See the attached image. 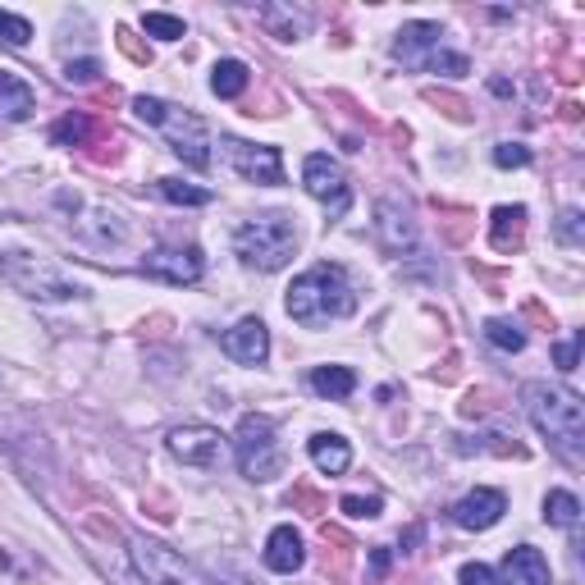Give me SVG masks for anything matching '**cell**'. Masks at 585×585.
<instances>
[{"label":"cell","mask_w":585,"mask_h":585,"mask_svg":"<svg viewBox=\"0 0 585 585\" xmlns=\"http://www.w3.org/2000/svg\"><path fill=\"white\" fill-rule=\"evenodd\" d=\"M284 307H289V316H293L297 325L316 329V325H329V320L352 316V307H358V289H352V279H348L343 266L320 261V266L302 270V274L293 279Z\"/></svg>","instance_id":"6da1fadb"},{"label":"cell","mask_w":585,"mask_h":585,"mask_svg":"<svg viewBox=\"0 0 585 585\" xmlns=\"http://www.w3.org/2000/svg\"><path fill=\"white\" fill-rule=\"evenodd\" d=\"M522 402H526V417L536 421L540 435L563 453V457H581V444H585V407L572 389L563 385H545V379H530L522 389Z\"/></svg>","instance_id":"7a4b0ae2"},{"label":"cell","mask_w":585,"mask_h":585,"mask_svg":"<svg viewBox=\"0 0 585 585\" xmlns=\"http://www.w3.org/2000/svg\"><path fill=\"white\" fill-rule=\"evenodd\" d=\"M133 115L142 124H151V129H161L165 142H169V151L184 165H192V169H207L211 165V133H207V124H201L197 115L174 110V106H165V101H156V96H138L133 101Z\"/></svg>","instance_id":"3957f363"},{"label":"cell","mask_w":585,"mask_h":585,"mask_svg":"<svg viewBox=\"0 0 585 585\" xmlns=\"http://www.w3.org/2000/svg\"><path fill=\"white\" fill-rule=\"evenodd\" d=\"M234 251L251 270H284L297 251V229L289 215H257L234 234Z\"/></svg>","instance_id":"277c9868"},{"label":"cell","mask_w":585,"mask_h":585,"mask_svg":"<svg viewBox=\"0 0 585 585\" xmlns=\"http://www.w3.org/2000/svg\"><path fill=\"white\" fill-rule=\"evenodd\" d=\"M0 279L33 302H69L83 293V284H73L65 270H56L46 257H33V251H0Z\"/></svg>","instance_id":"5b68a950"},{"label":"cell","mask_w":585,"mask_h":585,"mask_svg":"<svg viewBox=\"0 0 585 585\" xmlns=\"http://www.w3.org/2000/svg\"><path fill=\"white\" fill-rule=\"evenodd\" d=\"M234 457H238V471L247 480H274L284 471V453H279V440H274V421L270 417H243L238 435H234Z\"/></svg>","instance_id":"8992f818"},{"label":"cell","mask_w":585,"mask_h":585,"mask_svg":"<svg viewBox=\"0 0 585 585\" xmlns=\"http://www.w3.org/2000/svg\"><path fill=\"white\" fill-rule=\"evenodd\" d=\"M129 553H133V568L142 572V581H147V585H188V568H184V558L174 553L165 540L133 536V540H129Z\"/></svg>","instance_id":"52a82bcc"},{"label":"cell","mask_w":585,"mask_h":585,"mask_svg":"<svg viewBox=\"0 0 585 585\" xmlns=\"http://www.w3.org/2000/svg\"><path fill=\"white\" fill-rule=\"evenodd\" d=\"M224 161L234 165L247 184H284V156H279V147H251L243 138H224Z\"/></svg>","instance_id":"ba28073f"},{"label":"cell","mask_w":585,"mask_h":585,"mask_svg":"<svg viewBox=\"0 0 585 585\" xmlns=\"http://www.w3.org/2000/svg\"><path fill=\"white\" fill-rule=\"evenodd\" d=\"M302 184H307V192H312L335 220L348 211L352 188H348V174H343L339 161H329V156H307V165H302Z\"/></svg>","instance_id":"9c48e42d"},{"label":"cell","mask_w":585,"mask_h":585,"mask_svg":"<svg viewBox=\"0 0 585 585\" xmlns=\"http://www.w3.org/2000/svg\"><path fill=\"white\" fill-rule=\"evenodd\" d=\"M201 270H207V261H201L197 247H156L142 257V274L161 279V284H174V289L197 284Z\"/></svg>","instance_id":"30bf717a"},{"label":"cell","mask_w":585,"mask_h":585,"mask_svg":"<svg viewBox=\"0 0 585 585\" xmlns=\"http://www.w3.org/2000/svg\"><path fill=\"white\" fill-rule=\"evenodd\" d=\"M169 453L179 457L184 467H220V457H224V435L215 425H179V430H169Z\"/></svg>","instance_id":"8fae6325"},{"label":"cell","mask_w":585,"mask_h":585,"mask_svg":"<svg viewBox=\"0 0 585 585\" xmlns=\"http://www.w3.org/2000/svg\"><path fill=\"white\" fill-rule=\"evenodd\" d=\"M375 238L385 251H412L417 247V220H412V207L402 197H379L375 201Z\"/></svg>","instance_id":"7c38bea8"},{"label":"cell","mask_w":585,"mask_h":585,"mask_svg":"<svg viewBox=\"0 0 585 585\" xmlns=\"http://www.w3.org/2000/svg\"><path fill=\"white\" fill-rule=\"evenodd\" d=\"M220 348H224L238 366H261V362L270 358V329H266V320L247 316V320H238V325L220 339Z\"/></svg>","instance_id":"4fadbf2b"},{"label":"cell","mask_w":585,"mask_h":585,"mask_svg":"<svg viewBox=\"0 0 585 585\" xmlns=\"http://www.w3.org/2000/svg\"><path fill=\"white\" fill-rule=\"evenodd\" d=\"M507 513V499L499 490H471L463 503H453V522L463 530H490Z\"/></svg>","instance_id":"5bb4252c"},{"label":"cell","mask_w":585,"mask_h":585,"mask_svg":"<svg viewBox=\"0 0 585 585\" xmlns=\"http://www.w3.org/2000/svg\"><path fill=\"white\" fill-rule=\"evenodd\" d=\"M440 37H444L440 23H407L394 42V60H402L407 69H425V60L440 50Z\"/></svg>","instance_id":"9a60e30c"},{"label":"cell","mask_w":585,"mask_h":585,"mask_svg":"<svg viewBox=\"0 0 585 585\" xmlns=\"http://www.w3.org/2000/svg\"><path fill=\"white\" fill-rule=\"evenodd\" d=\"M553 572H549V558L530 545H517L507 549L503 558V585H549Z\"/></svg>","instance_id":"2e32d148"},{"label":"cell","mask_w":585,"mask_h":585,"mask_svg":"<svg viewBox=\"0 0 585 585\" xmlns=\"http://www.w3.org/2000/svg\"><path fill=\"white\" fill-rule=\"evenodd\" d=\"M302 563H307V549H302V536L293 526H274L266 540V568L279 576H293Z\"/></svg>","instance_id":"e0dca14e"},{"label":"cell","mask_w":585,"mask_h":585,"mask_svg":"<svg viewBox=\"0 0 585 585\" xmlns=\"http://www.w3.org/2000/svg\"><path fill=\"white\" fill-rule=\"evenodd\" d=\"M33 110H37V92L23 79H14V73L0 69V119L19 124V119H28Z\"/></svg>","instance_id":"ac0fdd59"},{"label":"cell","mask_w":585,"mask_h":585,"mask_svg":"<svg viewBox=\"0 0 585 585\" xmlns=\"http://www.w3.org/2000/svg\"><path fill=\"white\" fill-rule=\"evenodd\" d=\"M307 453H312V463H316L325 476H343V471L352 467V448H348L343 435H312Z\"/></svg>","instance_id":"d6986e66"},{"label":"cell","mask_w":585,"mask_h":585,"mask_svg":"<svg viewBox=\"0 0 585 585\" xmlns=\"http://www.w3.org/2000/svg\"><path fill=\"white\" fill-rule=\"evenodd\" d=\"M526 238V207H499L490 220V243L499 251H517Z\"/></svg>","instance_id":"ffe728a7"},{"label":"cell","mask_w":585,"mask_h":585,"mask_svg":"<svg viewBox=\"0 0 585 585\" xmlns=\"http://www.w3.org/2000/svg\"><path fill=\"white\" fill-rule=\"evenodd\" d=\"M257 19L266 23V33L279 37V42H297L302 33H307V14H297L293 5H261Z\"/></svg>","instance_id":"44dd1931"},{"label":"cell","mask_w":585,"mask_h":585,"mask_svg":"<svg viewBox=\"0 0 585 585\" xmlns=\"http://www.w3.org/2000/svg\"><path fill=\"white\" fill-rule=\"evenodd\" d=\"M124 220L115 215V211H92L83 224H79V238L83 243H92V247H110V243H124Z\"/></svg>","instance_id":"7402d4cb"},{"label":"cell","mask_w":585,"mask_h":585,"mask_svg":"<svg viewBox=\"0 0 585 585\" xmlns=\"http://www.w3.org/2000/svg\"><path fill=\"white\" fill-rule=\"evenodd\" d=\"M312 389L329 402H343L352 389H358V375H352V366H316L312 371Z\"/></svg>","instance_id":"603a6c76"},{"label":"cell","mask_w":585,"mask_h":585,"mask_svg":"<svg viewBox=\"0 0 585 585\" xmlns=\"http://www.w3.org/2000/svg\"><path fill=\"white\" fill-rule=\"evenodd\" d=\"M247 83H251V69H247L243 60H220V65H215V73H211V92H215V96H224V101L243 96V92H247Z\"/></svg>","instance_id":"cb8c5ba5"},{"label":"cell","mask_w":585,"mask_h":585,"mask_svg":"<svg viewBox=\"0 0 585 585\" xmlns=\"http://www.w3.org/2000/svg\"><path fill=\"white\" fill-rule=\"evenodd\" d=\"M545 522L563 526V530H576V526H581V499L568 494V490H549V499H545Z\"/></svg>","instance_id":"d4e9b609"},{"label":"cell","mask_w":585,"mask_h":585,"mask_svg":"<svg viewBox=\"0 0 585 585\" xmlns=\"http://www.w3.org/2000/svg\"><path fill=\"white\" fill-rule=\"evenodd\" d=\"M156 192H161L165 201H174V207H211V201H215L211 188H192V184H184V179H161Z\"/></svg>","instance_id":"484cf974"},{"label":"cell","mask_w":585,"mask_h":585,"mask_svg":"<svg viewBox=\"0 0 585 585\" xmlns=\"http://www.w3.org/2000/svg\"><path fill=\"white\" fill-rule=\"evenodd\" d=\"M50 138H56L60 147H87L92 142V115H83V110L65 115L56 129H50Z\"/></svg>","instance_id":"4316f807"},{"label":"cell","mask_w":585,"mask_h":585,"mask_svg":"<svg viewBox=\"0 0 585 585\" xmlns=\"http://www.w3.org/2000/svg\"><path fill=\"white\" fill-rule=\"evenodd\" d=\"M485 339L494 348H503V352H522L526 348V335H522L513 320H485Z\"/></svg>","instance_id":"83f0119b"},{"label":"cell","mask_w":585,"mask_h":585,"mask_svg":"<svg viewBox=\"0 0 585 585\" xmlns=\"http://www.w3.org/2000/svg\"><path fill=\"white\" fill-rule=\"evenodd\" d=\"M142 28L151 33V37H161V42H179L188 28H184V19H174V14H161V10H151V14H142Z\"/></svg>","instance_id":"f1b7e54d"},{"label":"cell","mask_w":585,"mask_h":585,"mask_svg":"<svg viewBox=\"0 0 585 585\" xmlns=\"http://www.w3.org/2000/svg\"><path fill=\"white\" fill-rule=\"evenodd\" d=\"M553 238L568 243V247H581V243H585V215H581L576 207L563 211V215H558V224H553Z\"/></svg>","instance_id":"f546056e"},{"label":"cell","mask_w":585,"mask_h":585,"mask_svg":"<svg viewBox=\"0 0 585 585\" xmlns=\"http://www.w3.org/2000/svg\"><path fill=\"white\" fill-rule=\"evenodd\" d=\"M28 37H33V23L28 19L0 10V42H5V46H28Z\"/></svg>","instance_id":"4dcf8cb0"},{"label":"cell","mask_w":585,"mask_h":585,"mask_svg":"<svg viewBox=\"0 0 585 585\" xmlns=\"http://www.w3.org/2000/svg\"><path fill=\"white\" fill-rule=\"evenodd\" d=\"M494 165H499V169H522V165H530V147H522V142H499V147H494Z\"/></svg>","instance_id":"1f68e13d"},{"label":"cell","mask_w":585,"mask_h":585,"mask_svg":"<svg viewBox=\"0 0 585 585\" xmlns=\"http://www.w3.org/2000/svg\"><path fill=\"white\" fill-rule=\"evenodd\" d=\"M425 69L430 73H448V79H463L471 65H467V56H448V50H435V56L425 60Z\"/></svg>","instance_id":"d6a6232c"},{"label":"cell","mask_w":585,"mask_h":585,"mask_svg":"<svg viewBox=\"0 0 585 585\" xmlns=\"http://www.w3.org/2000/svg\"><path fill=\"white\" fill-rule=\"evenodd\" d=\"M339 507H343L348 517H358V522H362V517H379V513H385V503H379L375 494H371V499H362V494H348Z\"/></svg>","instance_id":"836d02e7"},{"label":"cell","mask_w":585,"mask_h":585,"mask_svg":"<svg viewBox=\"0 0 585 585\" xmlns=\"http://www.w3.org/2000/svg\"><path fill=\"white\" fill-rule=\"evenodd\" d=\"M96 73H101V65H96V60H69L65 79H69L73 87H87V83H96Z\"/></svg>","instance_id":"e575fe53"},{"label":"cell","mask_w":585,"mask_h":585,"mask_svg":"<svg viewBox=\"0 0 585 585\" xmlns=\"http://www.w3.org/2000/svg\"><path fill=\"white\" fill-rule=\"evenodd\" d=\"M457 581H463V585H503L485 563H467L463 572H457Z\"/></svg>","instance_id":"d590c367"},{"label":"cell","mask_w":585,"mask_h":585,"mask_svg":"<svg viewBox=\"0 0 585 585\" xmlns=\"http://www.w3.org/2000/svg\"><path fill=\"white\" fill-rule=\"evenodd\" d=\"M119 46H124V50H129V56H133L138 65H151V50H147V46H138L129 28H119Z\"/></svg>","instance_id":"8d00e7d4"},{"label":"cell","mask_w":585,"mask_h":585,"mask_svg":"<svg viewBox=\"0 0 585 585\" xmlns=\"http://www.w3.org/2000/svg\"><path fill=\"white\" fill-rule=\"evenodd\" d=\"M576 358H581V335H576L572 343L558 348V366H563V371H576Z\"/></svg>","instance_id":"74e56055"},{"label":"cell","mask_w":585,"mask_h":585,"mask_svg":"<svg viewBox=\"0 0 585 585\" xmlns=\"http://www.w3.org/2000/svg\"><path fill=\"white\" fill-rule=\"evenodd\" d=\"M385 572H389V553H385V549H375V553H371V581H379Z\"/></svg>","instance_id":"f35d334b"},{"label":"cell","mask_w":585,"mask_h":585,"mask_svg":"<svg viewBox=\"0 0 585 585\" xmlns=\"http://www.w3.org/2000/svg\"><path fill=\"white\" fill-rule=\"evenodd\" d=\"M238 585H251V581H238Z\"/></svg>","instance_id":"ab89813d"}]
</instances>
